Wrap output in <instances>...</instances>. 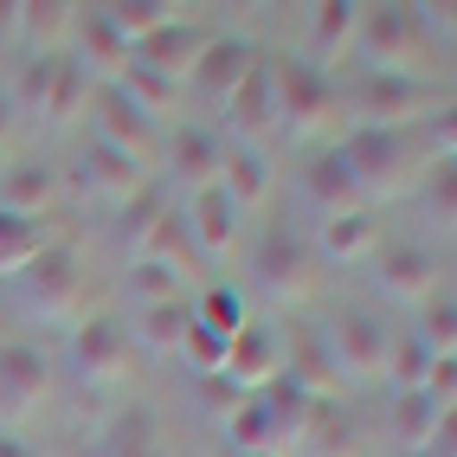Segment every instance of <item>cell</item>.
<instances>
[{
	"label": "cell",
	"instance_id": "cell-12",
	"mask_svg": "<svg viewBox=\"0 0 457 457\" xmlns=\"http://www.w3.org/2000/svg\"><path fill=\"white\" fill-rule=\"evenodd\" d=\"M445 258L419 238H393V245H374V290L386 303H425L432 290H445Z\"/></svg>",
	"mask_w": 457,
	"mask_h": 457
},
{
	"label": "cell",
	"instance_id": "cell-39",
	"mask_svg": "<svg viewBox=\"0 0 457 457\" xmlns=\"http://www.w3.org/2000/svg\"><path fill=\"white\" fill-rule=\"evenodd\" d=\"M425 206H432V220L451 232V220H457V162L451 155L425 162Z\"/></svg>",
	"mask_w": 457,
	"mask_h": 457
},
{
	"label": "cell",
	"instance_id": "cell-15",
	"mask_svg": "<svg viewBox=\"0 0 457 457\" xmlns=\"http://www.w3.org/2000/svg\"><path fill=\"white\" fill-rule=\"evenodd\" d=\"M206 39H212V26H200L187 7H180L168 26H155L148 39H136V46H129V65L162 71V78H174V84H187V71H194V58L206 52Z\"/></svg>",
	"mask_w": 457,
	"mask_h": 457
},
{
	"label": "cell",
	"instance_id": "cell-3",
	"mask_svg": "<svg viewBox=\"0 0 457 457\" xmlns=\"http://www.w3.org/2000/svg\"><path fill=\"white\" fill-rule=\"evenodd\" d=\"M7 284H13V303L26 316H39V322H78V303H84V252H78V238L58 232L52 245L26 270H13Z\"/></svg>",
	"mask_w": 457,
	"mask_h": 457
},
{
	"label": "cell",
	"instance_id": "cell-22",
	"mask_svg": "<svg viewBox=\"0 0 457 457\" xmlns=\"http://www.w3.org/2000/svg\"><path fill=\"white\" fill-rule=\"evenodd\" d=\"M374 245H380V220H374V206L322 212L316 232H310L316 264H354V258H374Z\"/></svg>",
	"mask_w": 457,
	"mask_h": 457
},
{
	"label": "cell",
	"instance_id": "cell-30",
	"mask_svg": "<svg viewBox=\"0 0 457 457\" xmlns=\"http://www.w3.org/2000/svg\"><path fill=\"white\" fill-rule=\"evenodd\" d=\"M354 13H361L354 0H316V7H310V52H303V58L328 71V58H342L354 46Z\"/></svg>",
	"mask_w": 457,
	"mask_h": 457
},
{
	"label": "cell",
	"instance_id": "cell-21",
	"mask_svg": "<svg viewBox=\"0 0 457 457\" xmlns=\"http://www.w3.org/2000/svg\"><path fill=\"white\" fill-rule=\"evenodd\" d=\"M46 393H52L46 348H33L26 335H7V342H0V406L7 412H33Z\"/></svg>",
	"mask_w": 457,
	"mask_h": 457
},
{
	"label": "cell",
	"instance_id": "cell-5",
	"mask_svg": "<svg viewBox=\"0 0 457 457\" xmlns=\"http://www.w3.org/2000/svg\"><path fill=\"white\" fill-rule=\"evenodd\" d=\"M328 374L335 380H380L386 374V348H393V322L368 303H342L328 322H316Z\"/></svg>",
	"mask_w": 457,
	"mask_h": 457
},
{
	"label": "cell",
	"instance_id": "cell-18",
	"mask_svg": "<svg viewBox=\"0 0 457 457\" xmlns=\"http://www.w3.org/2000/svg\"><path fill=\"white\" fill-rule=\"evenodd\" d=\"M78 180H84V194H97V200H110V206H129L148 180H155V168L129 162L123 148H110V142H97V136H84V148H78Z\"/></svg>",
	"mask_w": 457,
	"mask_h": 457
},
{
	"label": "cell",
	"instance_id": "cell-41",
	"mask_svg": "<svg viewBox=\"0 0 457 457\" xmlns=\"http://www.w3.org/2000/svg\"><path fill=\"white\" fill-rule=\"evenodd\" d=\"M13 129H20V110L7 104V90H0V142H13Z\"/></svg>",
	"mask_w": 457,
	"mask_h": 457
},
{
	"label": "cell",
	"instance_id": "cell-6",
	"mask_svg": "<svg viewBox=\"0 0 457 457\" xmlns=\"http://www.w3.org/2000/svg\"><path fill=\"white\" fill-rule=\"evenodd\" d=\"M425 13L419 7H393V0H374V7L354 13V52L368 58V71H406L419 78L425 65Z\"/></svg>",
	"mask_w": 457,
	"mask_h": 457
},
{
	"label": "cell",
	"instance_id": "cell-24",
	"mask_svg": "<svg viewBox=\"0 0 457 457\" xmlns=\"http://www.w3.org/2000/svg\"><path fill=\"white\" fill-rule=\"evenodd\" d=\"M220 187L245 206V212H258L264 200H270V187H278V168H270V155H264V142H226V162H220Z\"/></svg>",
	"mask_w": 457,
	"mask_h": 457
},
{
	"label": "cell",
	"instance_id": "cell-10",
	"mask_svg": "<svg viewBox=\"0 0 457 457\" xmlns=\"http://www.w3.org/2000/svg\"><path fill=\"white\" fill-rule=\"evenodd\" d=\"M438 90L425 78H406V71H361V84L348 90V110L354 123H374V129H412V116L432 104Z\"/></svg>",
	"mask_w": 457,
	"mask_h": 457
},
{
	"label": "cell",
	"instance_id": "cell-31",
	"mask_svg": "<svg viewBox=\"0 0 457 457\" xmlns=\"http://www.w3.org/2000/svg\"><path fill=\"white\" fill-rule=\"evenodd\" d=\"M52 238H58V220H20V212H0V284L33 264Z\"/></svg>",
	"mask_w": 457,
	"mask_h": 457
},
{
	"label": "cell",
	"instance_id": "cell-8",
	"mask_svg": "<svg viewBox=\"0 0 457 457\" xmlns=\"http://www.w3.org/2000/svg\"><path fill=\"white\" fill-rule=\"evenodd\" d=\"M316 278V252H310V232L290 226V220H264L258 226V245H252V284L270 303H290L303 296Z\"/></svg>",
	"mask_w": 457,
	"mask_h": 457
},
{
	"label": "cell",
	"instance_id": "cell-17",
	"mask_svg": "<svg viewBox=\"0 0 457 457\" xmlns=\"http://www.w3.org/2000/svg\"><path fill=\"white\" fill-rule=\"evenodd\" d=\"M284 374V328L278 322H245V328H238L232 335V348H226V386L232 393H258L264 380H278Z\"/></svg>",
	"mask_w": 457,
	"mask_h": 457
},
{
	"label": "cell",
	"instance_id": "cell-9",
	"mask_svg": "<svg viewBox=\"0 0 457 457\" xmlns=\"http://www.w3.org/2000/svg\"><path fill=\"white\" fill-rule=\"evenodd\" d=\"M220 162H226V142H220V129L212 123H194V116H180V123H168L162 129V187L174 194V200H187V194H200V187H212L220 180Z\"/></svg>",
	"mask_w": 457,
	"mask_h": 457
},
{
	"label": "cell",
	"instance_id": "cell-19",
	"mask_svg": "<svg viewBox=\"0 0 457 457\" xmlns=\"http://www.w3.org/2000/svg\"><path fill=\"white\" fill-rule=\"evenodd\" d=\"M252 65H258V46H252V39H238V33H212L206 52L194 58V71H187V97H200V104L220 110V104L232 97V84L245 78Z\"/></svg>",
	"mask_w": 457,
	"mask_h": 457
},
{
	"label": "cell",
	"instance_id": "cell-28",
	"mask_svg": "<svg viewBox=\"0 0 457 457\" xmlns=\"http://www.w3.org/2000/svg\"><path fill=\"white\" fill-rule=\"evenodd\" d=\"M123 290L136 296V310H142V303H180V296H194V264H174V258H155V252H136Z\"/></svg>",
	"mask_w": 457,
	"mask_h": 457
},
{
	"label": "cell",
	"instance_id": "cell-36",
	"mask_svg": "<svg viewBox=\"0 0 457 457\" xmlns=\"http://www.w3.org/2000/svg\"><path fill=\"white\" fill-rule=\"evenodd\" d=\"M104 7V20L116 26V33H123V46H136V39H148L155 33V26H168L180 7L174 0H97Z\"/></svg>",
	"mask_w": 457,
	"mask_h": 457
},
{
	"label": "cell",
	"instance_id": "cell-11",
	"mask_svg": "<svg viewBox=\"0 0 457 457\" xmlns=\"http://www.w3.org/2000/svg\"><path fill=\"white\" fill-rule=\"evenodd\" d=\"M90 136L97 142H110V148H123L129 162H142V168H155L162 162V129L148 123V116L123 97L116 84H90Z\"/></svg>",
	"mask_w": 457,
	"mask_h": 457
},
{
	"label": "cell",
	"instance_id": "cell-29",
	"mask_svg": "<svg viewBox=\"0 0 457 457\" xmlns=\"http://www.w3.org/2000/svg\"><path fill=\"white\" fill-rule=\"evenodd\" d=\"M104 457H168V425L155 406H123L104 432Z\"/></svg>",
	"mask_w": 457,
	"mask_h": 457
},
{
	"label": "cell",
	"instance_id": "cell-27",
	"mask_svg": "<svg viewBox=\"0 0 457 457\" xmlns=\"http://www.w3.org/2000/svg\"><path fill=\"white\" fill-rule=\"evenodd\" d=\"M123 322H129V335H136L142 361H148V354H180L187 322H194V296H180V303H142V310L123 316Z\"/></svg>",
	"mask_w": 457,
	"mask_h": 457
},
{
	"label": "cell",
	"instance_id": "cell-37",
	"mask_svg": "<svg viewBox=\"0 0 457 457\" xmlns=\"http://www.w3.org/2000/svg\"><path fill=\"white\" fill-rule=\"evenodd\" d=\"M432 368H438V354H432V348H419L412 335L400 328V335H393V348H386V374H380V380H386L393 393H412V386L432 380Z\"/></svg>",
	"mask_w": 457,
	"mask_h": 457
},
{
	"label": "cell",
	"instance_id": "cell-25",
	"mask_svg": "<svg viewBox=\"0 0 457 457\" xmlns=\"http://www.w3.org/2000/svg\"><path fill=\"white\" fill-rule=\"evenodd\" d=\"M258 400H264V412H270V432H278V457H284V451H296V445H303V432H310V412H316L322 393H310L303 380L278 374V380H264V386H258Z\"/></svg>",
	"mask_w": 457,
	"mask_h": 457
},
{
	"label": "cell",
	"instance_id": "cell-16",
	"mask_svg": "<svg viewBox=\"0 0 457 457\" xmlns=\"http://www.w3.org/2000/svg\"><path fill=\"white\" fill-rule=\"evenodd\" d=\"M65 58L90 78V84H110L116 71L129 65V46H123V33L104 20V7H71V26H65Z\"/></svg>",
	"mask_w": 457,
	"mask_h": 457
},
{
	"label": "cell",
	"instance_id": "cell-38",
	"mask_svg": "<svg viewBox=\"0 0 457 457\" xmlns=\"http://www.w3.org/2000/svg\"><path fill=\"white\" fill-rule=\"evenodd\" d=\"M84 104H90V78L71 65L65 52H58V65H52V90H46V123H71Z\"/></svg>",
	"mask_w": 457,
	"mask_h": 457
},
{
	"label": "cell",
	"instance_id": "cell-23",
	"mask_svg": "<svg viewBox=\"0 0 457 457\" xmlns=\"http://www.w3.org/2000/svg\"><path fill=\"white\" fill-rule=\"evenodd\" d=\"M296 180H303V200H310L316 212H348V206H368V200H361V187H354V174H348V162H342V148H335V142L310 148V155H303V168H296Z\"/></svg>",
	"mask_w": 457,
	"mask_h": 457
},
{
	"label": "cell",
	"instance_id": "cell-42",
	"mask_svg": "<svg viewBox=\"0 0 457 457\" xmlns=\"http://www.w3.org/2000/svg\"><path fill=\"white\" fill-rule=\"evenodd\" d=\"M226 457H258V451H226Z\"/></svg>",
	"mask_w": 457,
	"mask_h": 457
},
{
	"label": "cell",
	"instance_id": "cell-32",
	"mask_svg": "<svg viewBox=\"0 0 457 457\" xmlns=\"http://www.w3.org/2000/svg\"><path fill=\"white\" fill-rule=\"evenodd\" d=\"M194 322H200V328H212V335H226V342H232V335L252 322V310H245V290H238V284H226V278L200 284V290H194Z\"/></svg>",
	"mask_w": 457,
	"mask_h": 457
},
{
	"label": "cell",
	"instance_id": "cell-7",
	"mask_svg": "<svg viewBox=\"0 0 457 457\" xmlns=\"http://www.w3.org/2000/svg\"><path fill=\"white\" fill-rule=\"evenodd\" d=\"M451 393H457V354L438 361L432 380L412 386V393H393L386 400V438L400 445V451H432L445 432H451Z\"/></svg>",
	"mask_w": 457,
	"mask_h": 457
},
{
	"label": "cell",
	"instance_id": "cell-2",
	"mask_svg": "<svg viewBox=\"0 0 457 457\" xmlns=\"http://www.w3.org/2000/svg\"><path fill=\"white\" fill-rule=\"evenodd\" d=\"M65 354H71L78 386H90V393H116V386H129L142 374V348H136L129 322L116 316V310L78 316L71 335H65Z\"/></svg>",
	"mask_w": 457,
	"mask_h": 457
},
{
	"label": "cell",
	"instance_id": "cell-14",
	"mask_svg": "<svg viewBox=\"0 0 457 457\" xmlns=\"http://www.w3.org/2000/svg\"><path fill=\"white\" fill-rule=\"evenodd\" d=\"M65 206V168L52 155H13L0 168V212H20V220H52Z\"/></svg>",
	"mask_w": 457,
	"mask_h": 457
},
{
	"label": "cell",
	"instance_id": "cell-33",
	"mask_svg": "<svg viewBox=\"0 0 457 457\" xmlns=\"http://www.w3.org/2000/svg\"><path fill=\"white\" fill-rule=\"evenodd\" d=\"M226 451H258V457H278V432H270V412L258 393H238L226 406Z\"/></svg>",
	"mask_w": 457,
	"mask_h": 457
},
{
	"label": "cell",
	"instance_id": "cell-20",
	"mask_svg": "<svg viewBox=\"0 0 457 457\" xmlns=\"http://www.w3.org/2000/svg\"><path fill=\"white\" fill-rule=\"evenodd\" d=\"M220 116H226L220 142H264L270 129H278V104H270V58L264 52H258V65L232 84V97L220 104Z\"/></svg>",
	"mask_w": 457,
	"mask_h": 457
},
{
	"label": "cell",
	"instance_id": "cell-34",
	"mask_svg": "<svg viewBox=\"0 0 457 457\" xmlns=\"http://www.w3.org/2000/svg\"><path fill=\"white\" fill-rule=\"evenodd\" d=\"M296 451H310V457H354V451H361V432H354V419L335 406V400H316L310 432H303Z\"/></svg>",
	"mask_w": 457,
	"mask_h": 457
},
{
	"label": "cell",
	"instance_id": "cell-35",
	"mask_svg": "<svg viewBox=\"0 0 457 457\" xmlns=\"http://www.w3.org/2000/svg\"><path fill=\"white\" fill-rule=\"evenodd\" d=\"M406 335H412L419 348H432L438 361H451V348H457V296H451V284L419 303V322H412Z\"/></svg>",
	"mask_w": 457,
	"mask_h": 457
},
{
	"label": "cell",
	"instance_id": "cell-13",
	"mask_svg": "<svg viewBox=\"0 0 457 457\" xmlns=\"http://www.w3.org/2000/svg\"><path fill=\"white\" fill-rule=\"evenodd\" d=\"M180 220H187V238H194L200 264H226V258L238 252V232H245L252 212L238 206L220 180H212V187H200V194L180 200Z\"/></svg>",
	"mask_w": 457,
	"mask_h": 457
},
{
	"label": "cell",
	"instance_id": "cell-26",
	"mask_svg": "<svg viewBox=\"0 0 457 457\" xmlns=\"http://www.w3.org/2000/svg\"><path fill=\"white\" fill-rule=\"evenodd\" d=\"M123 97L148 116L155 129H168V123H180V110H187V84H174V78H162V71H142V65H123L110 78Z\"/></svg>",
	"mask_w": 457,
	"mask_h": 457
},
{
	"label": "cell",
	"instance_id": "cell-40",
	"mask_svg": "<svg viewBox=\"0 0 457 457\" xmlns=\"http://www.w3.org/2000/svg\"><path fill=\"white\" fill-rule=\"evenodd\" d=\"M0 457H39V451H33V445H26L20 432H0Z\"/></svg>",
	"mask_w": 457,
	"mask_h": 457
},
{
	"label": "cell",
	"instance_id": "cell-1",
	"mask_svg": "<svg viewBox=\"0 0 457 457\" xmlns=\"http://www.w3.org/2000/svg\"><path fill=\"white\" fill-rule=\"evenodd\" d=\"M270 58V104H278V129L310 142L322 129L342 123V84L322 65H310L303 52H264Z\"/></svg>",
	"mask_w": 457,
	"mask_h": 457
},
{
	"label": "cell",
	"instance_id": "cell-4",
	"mask_svg": "<svg viewBox=\"0 0 457 457\" xmlns=\"http://www.w3.org/2000/svg\"><path fill=\"white\" fill-rule=\"evenodd\" d=\"M335 148H342V162L354 174L361 200H380L393 187H406V180L419 174V142L412 129H374V123H348L342 136H335Z\"/></svg>",
	"mask_w": 457,
	"mask_h": 457
}]
</instances>
